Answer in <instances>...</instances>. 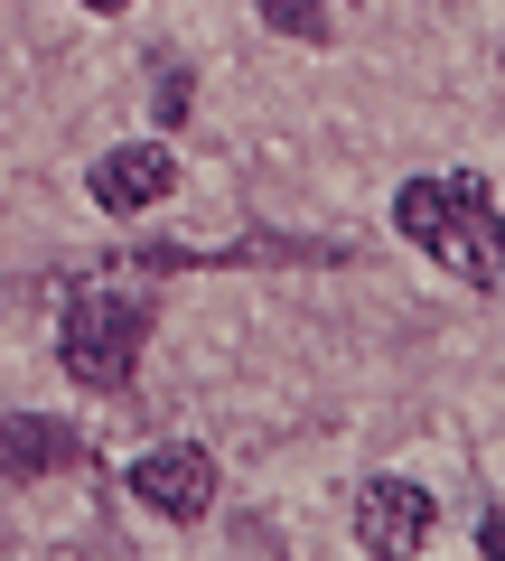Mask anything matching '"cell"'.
<instances>
[{
  "mask_svg": "<svg viewBox=\"0 0 505 561\" xmlns=\"http://www.w3.org/2000/svg\"><path fill=\"white\" fill-rule=\"evenodd\" d=\"M84 10H103V20H122V10H131V0H84Z\"/></svg>",
  "mask_w": 505,
  "mask_h": 561,
  "instance_id": "obj_8",
  "label": "cell"
},
{
  "mask_svg": "<svg viewBox=\"0 0 505 561\" xmlns=\"http://www.w3.org/2000/svg\"><path fill=\"white\" fill-rule=\"evenodd\" d=\"M393 225H403L431 262H449L459 280H478V290H496V280H505V253H496V179H486V169L412 179L403 197H393Z\"/></svg>",
  "mask_w": 505,
  "mask_h": 561,
  "instance_id": "obj_1",
  "label": "cell"
},
{
  "mask_svg": "<svg viewBox=\"0 0 505 561\" xmlns=\"http://www.w3.org/2000/svg\"><path fill=\"white\" fill-rule=\"evenodd\" d=\"M141 337H150V300L113 272H84L66 280V309H57V365L84 383V393H122L131 365H141Z\"/></svg>",
  "mask_w": 505,
  "mask_h": 561,
  "instance_id": "obj_2",
  "label": "cell"
},
{
  "mask_svg": "<svg viewBox=\"0 0 505 561\" xmlns=\"http://www.w3.org/2000/svg\"><path fill=\"white\" fill-rule=\"evenodd\" d=\"M84 187H94L103 216H141V206H160L169 187H179V160H169V140H122V150L94 160Z\"/></svg>",
  "mask_w": 505,
  "mask_h": 561,
  "instance_id": "obj_4",
  "label": "cell"
},
{
  "mask_svg": "<svg viewBox=\"0 0 505 561\" xmlns=\"http://www.w3.org/2000/svg\"><path fill=\"white\" fill-rule=\"evenodd\" d=\"M431 524H440L431 486H412V478H365V496H356V534H365V552H422Z\"/></svg>",
  "mask_w": 505,
  "mask_h": 561,
  "instance_id": "obj_5",
  "label": "cell"
},
{
  "mask_svg": "<svg viewBox=\"0 0 505 561\" xmlns=\"http://www.w3.org/2000/svg\"><path fill=\"white\" fill-rule=\"evenodd\" d=\"M122 486L150 505V515H169V524H197L206 505H216V459H206L197 440H160V449H141V459L122 468Z\"/></svg>",
  "mask_w": 505,
  "mask_h": 561,
  "instance_id": "obj_3",
  "label": "cell"
},
{
  "mask_svg": "<svg viewBox=\"0 0 505 561\" xmlns=\"http://www.w3.org/2000/svg\"><path fill=\"white\" fill-rule=\"evenodd\" d=\"M84 440L66 431V421L47 412H0V478H57V468H76Z\"/></svg>",
  "mask_w": 505,
  "mask_h": 561,
  "instance_id": "obj_6",
  "label": "cell"
},
{
  "mask_svg": "<svg viewBox=\"0 0 505 561\" xmlns=\"http://www.w3.org/2000/svg\"><path fill=\"white\" fill-rule=\"evenodd\" d=\"M263 20L282 28V38H300V47H328V38H337V20H328L319 0H263Z\"/></svg>",
  "mask_w": 505,
  "mask_h": 561,
  "instance_id": "obj_7",
  "label": "cell"
}]
</instances>
